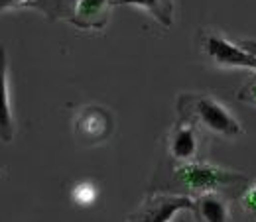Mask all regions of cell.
<instances>
[{
	"label": "cell",
	"mask_w": 256,
	"mask_h": 222,
	"mask_svg": "<svg viewBox=\"0 0 256 222\" xmlns=\"http://www.w3.org/2000/svg\"><path fill=\"white\" fill-rule=\"evenodd\" d=\"M114 130L112 114L96 104H89L79 108V112L73 118V132L75 138L85 146H96L110 138Z\"/></svg>",
	"instance_id": "5b68a950"
},
{
	"label": "cell",
	"mask_w": 256,
	"mask_h": 222,
	"mask_svg": "<svg viewBox=\"0 0 256 222\" xmlns=\"http://www.w3.org/2000/svg\"><path fill=\"white\" fill-rule=\"evenodd\" d=\"M238 100L240 102H246V104H252L256 106V81L248 83L246 87H242L238 91Z\"/></svg>",
	"instance_id": "5bb4252c"
},
{
	"label": "cell",
	"mask_w": 256,
	"mask_h": 222,
	"mask_svg": "<svg viewBox=\"0 0 256 222\" xmlns=\"http://www.w3.org/2000/svg\"><path fill=\"white\" fill-rule=\"evenodd\" d=\"M14 132L16 124L8 96V61H6V49L0 45V140L6 144L12 142Z\"/></svg>",
	"instance_id": "9c48e42d"
},
{
	"label": "cell",
	"mask_w": 256,
	"mask_h": 222,
	"mask_svg": "<svg viewBox=\"0 0 256 222\" xmlns=\"http://www.w3.org/2000/svg\"><path fill=\"white\" fill-rule=\"evenodd\" d=\"M110 6H114V0H79L69 22L79 30H102L108 22Z\"/></svg>",
	"instance_id": "52a82bcc"
},
{
	"label": "cell",
	"mask_w": 256,
	"mask_h": 222,
	"mask_svg": "<svg viewBox=\"0 0 256 222\" xmlns=\"http://www.w3.org/2000/svg\"><path fill=\"white\" fill-rule=\"evenodd\" d=\"M201 140L203 130L188 120H180L168 136V152L174 161H197L201 159Z\"/></svg>",
	"instance_id": "8992f818"
},
{
	"label": "cell",
	"mask_w": 256,
	"mask_h": 222,
	"mask_svg": "<svg viewBox=\"0 0 256 222\" xmlns=\"http://www.w3.org/2000/svg\"><path fill=\"white\" fill-rule=\"evenodd\" d=\"M73 197H75V201L79 203V205H89V203H93V199H95V189L91 187V185H79L75 193H73Z\"/></svg>",
	"instance_id": "4fadbf2b"
},
{
	"label": "cell",
	"mask_w": 256,
	"mask_h": 222,
	"mask_svg": "<svg viewBox=\"0 0 256 222\" xmlns=\"http://www.w3.org/2000/svg\"><path fill=\"white\" fill-rule=\"evenodd\" d=\"M238 205H240V211L246 215V219L250 222H256V183L248 185L242 191V195L238 197Z\"/></svg>",
	"instance_id": "7c38bea8"
},
{
	"label": "cell",
	"mask_w": 256,
	"mask_h": 222,
	"mask_svg": "<svg viewBox=\"0 0 256 222\" xmlns=\"http://www.w3.org/2000/svg\"><path fill=\"white\" fill-rule=\"evenodd\" d=\"M30 0H0V12L8 10V8H18V6H26Z\"/></svg>",
	"instance_id": "9a60e30c"
},
{
	"label": "cell",
	"mask_w": 256,
	"mask_h": 222,
	"mask_svg": "<svg viewBox=\"0 0 256 222\" xmlns=\"http://www.w3.org/2000/svg\"><path fill=\"white\" fill-rule=\"evenodd\" d=\"M193 215L197 222H230L228 197L221 193H205L195 199Z\"/></svg>",
	"instance_id": "ba28073f"
},
{
	"label": "cell",
	"mask_w": 256,
	"mask_h": 222,
	"mask_svg": "<svg viewBox=\"0 0 256 222\" xmlns=\"http://www.w3.org/2000/svg\"><path fill=\"white\" fill-rule=\"evenodd\" d=\"M240 45H242V47H244V49L256 59V39H242Z\"/></svg>",
	"instance_id": "2e32d148"
},
{
	"label": "cell",
	"mask_w": 256,
	"mask_h": 222,
	"mask_svg": "<svg viewBox=\"0 0 256 222\" xmlns=\"http://www.w3.org/2000/svg\"><path fill=\"white\" fill-rule=\"evenodd\" d=\"M79 0H30L26 8L44 12L50 20H71Z\"/></svg>",
	"instance_id": "8fae6325"
},
{
	"label": "cell",
	"mask_w": 256,
	"mask_h": 222,
	"mask_svg": "<svg viewBox=\"0 0 256 222\" xmlns=\"http://www.w3.org/2000/svg\"><path fill=\"white\" fill-rule=\"evenodd\" d=\"M199 47L203 55L217 67L223 69H256V59L238 43H230L224 35L219 32L203 30L199 33Z\"/></svg>",
	"instance_id": "3957f363"
},
{
	"label": "cell",
	"mask_w": 256,
	"mask_h": 222,
	"mask_svg": "<svg viewBox=\"0 0 256 222\" xmlns=\"http://www.w3.org/2000/svg\"><path fill=\"white\" fill-rule=\"evenodd\" d=\"M195 201L188 195H172L164 191H152L146 201L128 217V222H170L180 211H192Z\"/></svg>",
	"instance_id": "277c9868"
},
{
	"label": "cell",
	"mask_w": 256,
	"mask_h": 222,
	"mask_svg": "<svg viewBox=\"0 0 256 222\" xmlns=\"http://www.w3.org/2000/svg\"><path fill=\"white\" fill-rule=\"evenodd\" d=\"M250 185V177L246 173L228 171L223 167H215L209 163L197 161H174L170 165V181L172 191H186L205 195V193H221L228 199H238L242 191Z\"/></svg>",
	"instance_id": "6da1fadb"
},
{
	"label": "cell",
	"mask_w": 256,
	"mask_h": 222,
	"mask_svg": "<svg viewBox=\"0 0 256 222\" xmlns=\"http://www.w3.org/2000/svg\"><path fill=\"white\" fill-rule=\"evenodd\" d=\"M178 116L180 120H188L203 132L223 138H236L242 134L238 120L217 98L209 95H182L178 98Z\"/></svg>",
	"instance_id": "7a4b0ae2"
},
{
	"label": "cell",
	"mask_w": 256,
	"mask_h": 222,
	"mask_svg": "<svg viewBox=\"0 0 256 222\" xmlns=\"http://www.w3.org/2000/svg\"><path fill=\"white\" fill-rule=\"evenodd\" d=\"M140 6L148 10L164 28L174 24V0H114V6Z\"/></svg>",
	"instance_id": "30bf717a"
}]
</instances>
